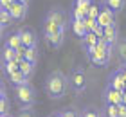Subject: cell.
Instances as JSON below:
<instances>
[{"label":"cell","instance_id":"cell-1","mask_svg":"<svg viewBox=\"0 0 126 117\" xmlns=\"http://www.w3.org/2000/svg\"><path fill=\"white\" fill-rule=\"evenodd\" d=\"M68 86H70L68 78L63 72H60V70L50 72L47 76V79H45V83H43L45 94H47L50 99H61V97H65Z\"/></svg>","mask_w":126,"mask_h":117},{"label":"cell","instance_id":"cell-2","mask_svg":"<svg viewBox=\"0 0 126 117\" xmlns=\"http://www.w3.org/2000/svg\"><path fill=\"white\" fill-rule=\"evenodd\" d=\"M13 94L22 108H32V104L36 103V90H34V86L31 83L13 86Z\"/></svg>","mask_w":126,"mask_h":117},{"label":"cell","instance_id":"cell-3","mask_svg":"<svg viewBox=\"0 0 126 117\" xmlns=\"http://www.w3.org/2000/svg\"><path fill=\"white\" fill-rule=\"evenodd\" d=\"M68 83H70V88L76 94H81L87 90V74H85L83 67H76L68 76Z\"/></svg>","mask_w":126,"mask_h":117},{"label":"cell","instance_id":"cell-4","mask_svg":"<svg viewBox=\"0 0 126 117\" xmlns=\"http://www.w3.org/2000/svg\"><path fill=\"white\" fill-rule=\"evenodd\" d=\"M108 86L113 90H119V92H124L126 90V79H124V76L121 70H113V72L108 76Z\"/></svg>","mask_w":126,"mask_h":117},{"label":"cell","instance_id":"cell-5","mask_svg":"<svg viewBox=\"0 0 126 117\" xmlns=\"http://www.w3.org/2000/svg\"><path fill=\"white\" fill-rule=\"evenodd\" d=\"M97 23L103 27V29H106V27H110L115 23V13L110 9V7H106L105 4L101 5V13H99V18H97Z\"/></svg>","mask_w":126,"mask_h":117},{"label":"cell","instance_id":"cell-6","mask_svg":"<svg viewBox=\"0 0 126 117\" xmlns=\"http://www.w3.org/2000/svg\"><path fill=\"white\" fill-rule=\"evenodd\" d=\"M7 11L11 13V16H13V20H15V22H22V20H25L27 13H29V4L13 2V5H11Z\"/></svg>","mask_w":126,"mask_h":117},{"label":"cell","instance_id":"cell-7","mask_svg":"<svg viewBox=\"0 0 126 117\" xmlns=\"http://www.w3.org/2000/svg\"><path fill=\"white\" fill-rule=\"evenodd\" d=\"M45 18H49V20H52L54 23H58L61 29H67V13H65L61 7H52V9H49V13H47Z\"/></svg>","mask_w":126,"mask_h":117},{"label":"cell","instance_id":"cell-8","mask_svg":"<svg viewBox=\"0 0 126 117\" xmlns=\"http://www.w3.org/2000/svg\"><path fill=\"white\" fill-rule=\"evenodd\" d=\"M18 33H20V36H22V43H24V47H27V49H31V47H36V43H38V36H36V33H34L32 29H29V27H22V29H18Z\"/></svg>","mask_w":126,"mask_h":117},{"label":"cell","instance_id":"cell-9","mask_svg":"<svg viewBox=\"0 0 126 117\" xmlns=\"http://www.w3.org/2000/svg\"><path fill=\"white\" fill-rule=\"evenodd\" d=\"M105 103L106 104H115V106L123 104V92L106 86V90H105Z\"/></svg>","mask_w":126,"mask_h":117},{"label":"cell","instance_id":"cell-10","mask_svg":"<svg viewBox=\"0 0 126 117\" xmlns=\"http://www.w3.org/2000/svg\"><path fill=\"white\" fill-rule=\"evenodd\" d=\"M60 31H61V27L58 25V23H54L52 20H49V18L43 20V36H45V40H49L50 36L58 34Z\"/></svg>","mask_w":126,"mask_h":117},{"label":"cell","instance_id":"cell-11","mask_svg":"<svg viewBox=\"0 0 126 117\" xmlns=\"http://www.w3.org/2000/svg\"><path fill=\"white\" fill-rule=\"evenodd\" d=\"M4 45H7V47H11V49H15V50H18L20 47H24L20 33H18V31H16V33H11L9 36L4 40Z\"/></svg>","mask_w":126,"mask_h":117},{"label":"cell","instance_id":"cell-12","mask_svg":"<svg viewBox=\"0 0 126 117\" xmlns=\"http://www.w3.org/2000/svg\"><path fill=\"white\" fill-rule=\"evenodd\" d=\"M105 40L110 45H117L119 42V29H117V23H113V25L106 27L105 29Z\"/></svg>","mask_w":126,"mask_h":117},{"label":"cell","instance_id":"cell-13","mask_svg":"<svg viewBox=\"0 0 126 117\" xmlns=\"http://www.w3.org/2000/svg\"><path fill=\"white\" fill-rule=\"evenodd\" d=\"M70 29H72V33L76 34V36H79V38H85L87 36V27H85V23H83V20H70Z\"/></svg>","mask_w":126,"mask_h":117},{"label":"cell","instance_id":"cell-14","mask_svg":"<svg viewBox=\"0 0 126 117\" xmlns=\"http://www.w3.org/2000/svg\"><path fill=\"white\" fill-rule=\"evenodd\" d=\"M0 94H2V101H0V117L4 115H11L9 112V99H7V94H5V85L2 83V90H0Z\"/></svg>","mask_w":126,"mask_h":117},{"label":"cell","instance_id":"cell-15","mask_svg":"<svg viewBox=\"0 0 126 117\" xmlns=\"http://www.w3.org/2000/svg\"><path fill=\"white\" fill-rule=\"evenodd\" d=\"M65 33H67V29H61L58 34H54V36H50L47 40V43L50 47H54V49H60V47L63 45V42H65Z\"/></svg>","mask_w":126,"mask_h":117},{"label":"cell","instance_id":"cell-16","mask_svg":"<svg viewBox=\"0 0 126 117\" xmlns=\"http://www.w3.org/2000/svg\"><path fill=\"white\" fill-rule=\"evenodd\" d=\"M9 81H11L13 86H20V85H27V83H29V78L18 70V72H15V74L9 76Z\"/></svg>","mask_w":126,"mask_h":117},{"label":"cell","instance_id":"cell-17","mask_svg":"<svg viewBox=\"0 0 126 117\" xmlns=\"http://www.w3.org/2000/svg\"><path fill=\"white\" fill-rule=\"evenodd\" d=\"M115 52H117V56H119L121 67L126 65V38H123V40H119V42H117V45H115Z\"/></svg>","mask_w":126,"mask_h":117},{"label":"cell","instance_id":"cell-18","mask_svg":"<svg viewBox=\"0 0 126 117\" xmlns=\"http://www.w3.org/2000/svg\"><path fill=\"white\" fill-rule=\"evenodd\" d=\"M103 4L106 5V7H110L113 13H121V11L124 9V4H126V0H103Z\"/></svg>","mask_w":126,"mask_h":117},{"label":"cell","instance_id":"cell-19","mask_svg":"<svg viewBox=\"0 0 126 117\" xmlns=\"http://www.w3.org/2000/svg\"><path fill=\"white\" fill-rule=\"evenodd\" d=\"M0 22H2V33H5V29H7L15 20H13V16H11V13L7 9H2L0 11Z\"/></svg>","mask_w":126,"mask_h":117},{"label":"cell","instance_id":"cell-20","mask_svg":"<svg viewBox=\"0 0 126 117\" xmlns=\"http://www.w3.org/2000/svg\"><path fill=\"white\" fill-rule=\"evenodd\" d=\"M16 58V50L11 49V47L4 45L2 47V63H9V61H15Z\"/></svg>","mask_w":126,"mask_h":117},{"label":"cell","instance_id":"cell-21","mask_svg":"<svg viewBox=\"0 0 126 117\" xmlns=\"http://www.w3.org/2000/svg\"><path fill=\"white\" fill-rule=\"evenodd\" d=\"M34 70H36V65H34V63L27 61V60H24V61L20 63V72H22V74H25L27 78H31V76L34 74Z\"/></svg>","mask_w":126,"mask_h":117},{"label":"cell","instance_id":"cell-22","mask_svg":"<svg viewBox=\"0 0 126 117\" xmlns=\"http://www.w3.org/2000/svg\"><path fill=\"white\" fill-rule=\"evenodd\" d=\"M97 42H99V36H97L95 33H87V36L83 38V45L85 49H90V47H95Z\"/></svg>","mask_w":126,"mask_h":117},{"label":"cell","instance_id":"cell-23","mask_svg":"<svg viewBox=\"0 0 126 117\" xmlns=\"http://www.w3.org/2000/svg\"><path fill=\"white\" fill-rule=\"evenodd\" d=\"M2 70H4V74H7V78L11 74H15V72H18L20 70V65L16 61H9V63H2Z\"/></svg>","mask_w":126,"mask_h":117},{"label":"cell","instance_id":"cell-24","mask_svg":"<svg viewBox=\"0 0 126 117\" xmlns=\"http://www.w3.org/2000/svg\"><path fill=\"white\" fill-rule=\"evenodd\" d=\"M87 16H88V11L79 9V7H72V13H70V18L72 20H85Z\"/></svg>","mask_w":126,"mask_h":117},{"label":"cell","instance_id":"cell-25","mask_svg":"<svg viewBox=\"0 0 126 117\" xmlns=\"http://www.w3.org/2000/svg\"><path fill=\"white\" fill-rule=\"evenodd\" d=\"M38 58H40V54H38V49H36V47H31V49L25 50V60H27V61H31V63L36 65Z\"/></svg>","mask_w":126,"mask_h":117},{"label":"cell","instance_id":"cell-26","mask_svg":"<svg viewBox=\"0 0 126 117\" xmlns=\"http://www.w3.org/2000/svg\"><path fill=\"white\" fill-rule=\"evenodd\" d=\"M105 115L106 117H119V106H115V104H106L105 106Z\"/></svg>","mask_w":126,"mask_h":117},{"label":"cell","instance_id":"cell-27","mask_svg":"<svg viewBox=\"0 0 126 117\" xmlns=\"http://www.w3.org/2000/svg\"><path fill=\"white\" fill-rule=\"evenodd\" d=\"M79 114H81V117H103V114L95 108H85L83 112H79Z\"/></svg>","mask_w":126,"mask_h":117},{"label":"cell","instance_id":"cell-28","mask_svg":"<svg viewBox=\"0 0 126 117\" xmlns=\"http://www.w3.org/2000/svg\"><path fill=\"white\" fill-rule=\"evenodd\" d=\"M83 23H85V27H87V31H88V33H94V31H95V27L99 25V23H97V20L88 18V16L83 20Z\"/></svg>","mask_w":126,"mask_h":117},{"label":"cell","instance_id":"cell-29","mask_svg":"<svg viewBox=\"0 0 126 117\" xmlns=\"http://www.w3.org/2000/svg\"><path fill=\"white\" fill-rule=\"evenodd\" d=\"M15 117H38V115H36V112H34L32 108H20Z\"/></svg>","mask_w":126,"mask_h":117},{"label":"cell","instance_id":"cell-30","mask_svg":"<svg viewBox=\"0 0 126 117\" xmlns=\"http://www.w3.org/2000/svg\"><path fill=\"white\" fill-rule=\"evenodd\" d=\"M92 4H94L92 0H74V7H79V9H85V11H88Z\"/></svg>","mask_w":126,"mask_h":117},{"label":"cell","instance_id":"cell-31","mask_svg":"<svg viewBox=\"0 0 126 117\" xmlns=\"http://www.w3.org/2000/svg\"><path fill=\"white\" fill-rule=\"evenodd\" d=\"M99 13H101V7L97 4H92V5H90V9H88V18L97 20V18H99Z\"/></svg>","mask_w":126,"mask_h":117},{"label":"cell","instance_id":"cell-32","mask_svg":"<svg viewBox=\"0 0 126 117\" xmlns=\"http://www.w3.org/2000/svg\"><path fill=\"white\" fill-rule=\"evenodd\" d=\"M61 117H81V114H79L78 110H74V108H67V110L61 112Z\"/></svg>","mask_w":126,"mask_h":117},{"label":"cell","instance_id":"cell-33","mask_svg":"<svg viewBox=\"0 0 126 117\" xmlns=\"http://www.w3.org/2000/svg\"><path fill=\"white\" fill-rule=\"evenodd\" d=\"M15 0H0V5H2V9H9L11 5H13Z\"/></svg>","mask_w":126,"mask_h":117},{"label":"cell","instance_id":"cell-34","mask_svg":"<svg viewBox=\"0 0 126 117\" xmlns=\"http://www.w3.org/2000/svg\"><path fill=\"white\" fill-rule=\"evenodd\" d=\"M119 117H126V104H119Z\"/></svg>","mask_w":126,"mask_h":117},{"label":"cell","instance_id":"cell-35","mask_svg":"<svg viewBox=\"0 0 126 117\" xmlns=\"http://www.w3.org/2000/svg\"><path fill=\"white\" fill-rule=\"evenodd\" d=\"M119 70H121V72H123V76H124V79H126V65H123V67L119 68Z\"/></svg>","mask_w":126,"mask_h":117},{"label":"cell","instance_id":"cell-36","mask_svg":"<svg viewBox=\"0 0 126 117\" xmlns=\"http://www.w3.org/2000/svg\"><path fill=\"white\" fill-rule=\"evenodd\" d=\"M49 117H61V112H54V114H50Z\"/></svg>","mask_w":126,"mask_h":117},{"label":"cell","instance_id":"cell-37","mask_svg":"<svg viewBox=\"0 0 126 117\" xmlns=\"http://www.w3.org/2000/svg\"><path fill=\"white\" fill-rule=\"evenodd\" d=\"M15 2H20V4H29L31 0H15Z\"/></svg>","mask_w":126,"mask_h":117},{"label":"cell","instance_id":"cell-38","mask_svg":"<svg viewBox=\"0 0 126 117\" xmlns=\"http://www.w3.org/2000/svg\"><path fill=\"white\" fill-rule=\"evenodd\" d=\"M123 104H126V90L123 92Z\"/></svg>","mask_w":126,"mask_h":117},{"label":"cell","instance_id":"cell-39","mask_svg":"<svg viewBox=\"0 0 126 117\" xmlns=\"http://www.w3.org/2000/svg\"><path fill=\"white\" fill-rule=\"evenodd\" d=\"M4 117H15V115H4Z\"/></svg>","mask_w":126,"mask_h":117}]
</instances>
